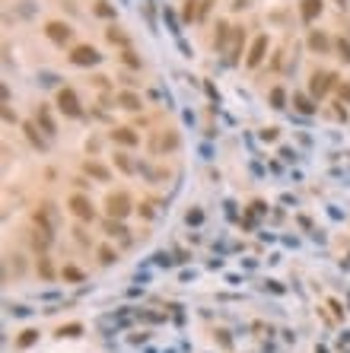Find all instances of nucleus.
Masks as SVG:
<instances>
[{"instance_id": "nucleus-10", "label": "nucleus", "mask_w": 350, "mask_h": 353, "mask_svg": "<svg viewBox=\"0 0 350 353\" xmlns=\"http://www.w3.org/2000/svg\"><path fill=\"white\" fill-rule=\"evenodd\" d=\"M309 48L319 51V54H328L331 51V38H328L325 32H312V35H309Z\"/></svg>"}, {"instance_id": "nucleus-36", "label": "nucleus", "mask_w": 350, "mask_h": 353, "mask_svg": "<svg viewBox=\"0 0 350 353\" xmlns=\"http://www.w3.org/2000/svg\"><path fill=\"white\" fill-rule=\"evenodd\" d=\"M261 137H264V140H277V127H267V131H261Z\"/></svg>"}, {"instance_id": "nucleus-11", "label": "nucleus", "mask_w": 350, "mask_h": 353, "mask_svg": "<svg viewBox=\"0 0 350 353\" xmlns=\"http://www.w3.org/2000/svg\"><path fill=\"white\" fill-rule=\"evenodd\" d=\"M112 140H115V144H121V147H134L140 137L131 131V127H115V131H112Z\"/></svg>"}, {"instance_id": "nucleus-39", "label": "nucleus", "mask_w": 350, "mask_h": 353, "mask_svg": "<svg viewBox=\"0 0 350 353\" xmlns=\"http://www.w3.org/2000/svg\"><path fill=\"white\" fill-rule=\"evenodd\" d=\"M140 213H144V216H153V204H140Z\"/></svg>"}, {"instance_id": "nucleus-19", "label": "nucleus", "mask_w": 350, "mask_h": 353, "mask_svg": "<svg viewBox=\"0 0 350 353\" xmlns=\"http://www.w3.org/2000/svg\"><path fill=\"white\" fill-rule=\"evenodd\" d=\"M48 242H51V233H48V229H42V226H35V233H32V245L45 252V248H48Z\"/></svg>"}, {"instance_id": "nucleus-8", "label": "nucleus", "mask_w": 350, "mask_h": 353, "mask_svg": "<svg viewBox=\"0 0 350 353\" xmlns=\"http://www.w3.org/2000/svg\"><path fill=\"white\" fill-rule=\"evenodd\" d=\"M45 32H48V38H51V42H58V45H67V42H70V35H73V29L67 23H48V26H45Z\"/></svg>"}, {"instance_id": "nucleus-9", "label": "nucleus", "mask_w": 350, "mask_h": 353, "mask_svg": "<svg viewBox=\"0 0 350 353\" xmlns=\"http://www.w3.org/2000/svg\"><path fill=\"white\" fill-rule=\"evenodd\" d=\"M264 51H267V35H258V38H255V45H252V51H248V58H245V64L248 67H258L261 60H264Z\"/></svg>"}, {"instance_id": "nucleus-37", "label": "nucleus", "mask_w": 350, "mask_h": 353, "mask_svg": "<svg viewBox=\"0 0 350 353\" xmlns=\"http://www.w3.org/2000/svg\"><path fill=\"white\" fill-rule=\"evenodd\" d=\"M92 86H99V89H105V86H109V77H92Z\"/></svg>"}, {"instance_id": "nucleus-21", "label": "nucleus", "mask_w": 350, "mask_h": 353, "mask_svg": "<svg viewBox=\"0 0 350 353\" xmlns=\"http://www.w3.org/2000/svg\"><path fill=\"white\" fill-rule=\"evenodd\" d=\"M115 166L121 169V172H127V175H131L134 169H137V166H134V159H131L127 153H115Z\"/></svg>"}, {"instance_id": "nucleus-16", "label": "nucleus", "mask_w": 350, "mask_h": 353, "mask_svg": "<svg viewBox=\"0 0 350 353\" xmlns=\"http://www.w3.org/2000/svg\"><path fill=\"white\" fill-rule=\"evenodd\" d=\"M319 13H321V0H302V19L306 23H312Z\"/></svg>"}, {"instance_id": "nucleus-1", "label": "nucleus", "mask_w": 350, "mask_h": 353, "mask_svg": "<svg viewBox=\"0 0 350 353\" xmlns=\"http://www.w3.org/2000/svg\"><path fill=\"white\" fill-rule=\"evenodd\" d=\"M32 220H35V226H42V229H48L51 235L58 233V226H60V216H58V207L51 201H42L35 210H32Z\"/></svg>"}, {"instance_id": "nucleus-33", "label": "nucleus", "mask_w": 350, "mask_h": 353, "mask_svg": "<svg viewBox=\"0 0 350 353\" xmlns=\"http://www.w3.org/2000/svg\"><path fill=\"white\" fill-rule=\"evenodd\" d=\"M73 233H77V242H80V245H92V239L83 233V229H73Z\"/></svg>"}, {"instance_id": "nucleus-32", "label": "nucleus", "mask_w": 350, "mask_h": 353, "mask_svg": "<svg viewBox=\"0 0 350 353\" xmlns=\"http://www.w3.org/2000/svg\"><path fill=\"white\" fill-rule=\"evenodd\" d=\"M80 331H83L80 324H67V328H60V331H58V334H60V337H77Z\"/></svg>"}, {"instance_id": "nucleus-22", "label": "nucleus", "mask_w": 350, "mask_h": 353, "mask_svg": "<svg viewBox=\"0 0 350 353\" xmlns=\"http://www.w3.org/2000/svg\"><path fill=\"white\" fill-rule=\"evenodd\" d=\"M198 13H201L198 0H185V6H181V19H185V23H191V19L198 16Z\"/></svg>"}, {"instance_id": "nucleus-34", "label": "nucleus", "mask_w": 350, "mask_h": 353, "mask_svg": "<svg viewBox=\"0 0 350 353\" xmlns=\"http://www.w3.org/2000/svg\"><path fill=\"white\" fill-rule=\"evenodd\" d=\"M338 51H341V58L350 64V45H347V42H338Z\"/></svg>"}, {"instance_id": "nucleus-23", "label": "nucleus", "mask_w": 350, "mask_h": 353, "mask_svg": "<svg viewBox=\"0 0 350 353\" xmlns=\"http://www.w3.org/2000/svg\"><path fill=\"white\" fill-rule=\"evenodd\" d=\"M6 264H13V274H26V261H23V255L19 252H13V255H6Z\"/></svg>"}, {"instance_id": "nucleus-18", "label": "nucleus", "mask_w": 350, "mask_h": 353, "mask_svg": "<svg viewBox=\"0 0 350 353\" xmlns=\"http://www.w3.org/2000/svg\"><path fill=\"white\" fill-rule=\"evenodd\" d=\"M242 38H245V32L242 29H233V45H230V64L239 60V51H242Z\"/></svg>"}, {"instance_id": "nucleus-25", "label": "nucleus", "mask_w": 350, "mask_h": 353, "mask_svg": "<svg viewBox=\"0 0 350 353\" xmlns=\"http://www.w3.org/2000/svg\"><path fill=\"white\" fill-rule=\"evenodd\" d=\"M121 60H124L127 67H134V70H140V64H144V60H140V54H134L131 48H124V54H121Z\"/></svg>"}, {"instance_id": "nucleus-29", "label": "nucleus", "mask_w": 350, "mask_h": 353, "mask_svg": "<svg viewBox=\"0 0 350 353\" xmlns=\"http://www.w3.org/2000/svg\"><path fill=\"white\" fill-rule=\"evenodd\" d=\"M35 337H38V331H32V328H29V331H23V334H19V341H16V344H19V347H32V344H35Z\"/></svg>"}, {"instance_id": "nucleus-17", "label": "nucleus", "mask_w": 350, "mask_h": 353, "mask_svg": "<svg viewBox=\"0 0 350 353\" xmlns=\"http://www.w3.org/2000/svg\"><path fill=\"white\" fill-rule=\"evenodd\" d=\"M230 35H233V29L223 23V19H220V23H217V32H213V45H217V48H226V38H230Z\"/></svg>"}, {"instance_id": "nucleus-7", "label": "nucleus", "mask_w": 350, "mask_h": 353, "mask_svg": "<svg viewBox=\"0 0 350 353\" xmlns=\"http://www.w3.org/2000/svg\"><path fill=\"white\" fill-rule=\"evenodd\" d=\"M175 147H178V134H175V131H163V134L153 137L150 150L153 153H166V150H175Z\"/></svg>"}, {"instance_id": "nucleus-28", "label": "nucleus", "mask_w": 350, "mask_h": 353, "mask_svg": "<svg viewBox=\"0 0 350 353\" xmlns=\"http://www.w3.org/2000/svg\"><path fill=\"white\" fill-rule=\"evenodd\" d=\"M38 274H42L45 277V280H51V277H55V267H51V261H48V258H38Z\"/></svg>"}, {"instance_id": "nucleus-15", "label": "nucleus", "mask_w": 350, "mask_h": 353, "mask_svg": "<svg viewBox=\"0 0 350 353\" xmlns=\"http://www.w3.org/2000/svg\"><path fill=\"white\" fill-rule=\"evenodd\" d=\"M105 38H109L112 45H121V48H127V45H131V38H127L118 26H109V29H105Z\"/></svg>"}, {"instance_id": "nucleus-38", "label": "nucleus", "mask_w": 350, "mask_h": 353, "mask_svg": "<svg viewBox=\"0 0 350 353\" xmlns=\"http://www.w3.org/2000/svg\"><path fill=\"white\" fill-rule=\"evenodd\" d=\"M338 92H341V99H344V102H350V83H344Z\"/></svg>"}, {"instance_id": "nucleus-2", "label": "nucleus", "mask_w": 350, "mask_h": 353, "mask_svg": "<svg viewBox=\"0 0 350 353\" xmlns=\"http://www.w3.org/2000/svg\"><path fill=\"white\" fill-rule=\"evenodd\" d=\"M105 213H109L112 220H124V216L131 213V201H127V194H121V191L109 194V198H105Z\"/></svg>"}, {"instance_id": "nucleus-31", "label": "nucleus", "mask_w": 350, "mask_h": 353, "mask_svg": "<svg viewBox=\"0 0 350 353\" xmlns=\"http://www.w3.org/2000/svg\"><path fill=\"white\" fill-rule=\"evenodd\" d=\"M271 102H274V108H284L287 92H284V89H274V92H271Z\"/></svg>"}, {"instance_id": "nucleus-27", "label": "nucleus", "mask_w": 350, "mask_h": 353, "mask_svg": "<svg viewBox=\"0 0 350 353\" xmlns=\"http://www.w3.org/2000/svg\"><path fill=\"white\" fill-rule=\"evenodd\" d=\"M99 261H102V264H115L118 261V252H115V248H109V245H102V248H99Z\"/></svg>"}, {"instance_id": "nucleus-12", "label": "nucleus", "mask_w": 350, "mask_h": 353, "mask_svg": "<svg viewBox=\"0 0 350 353\" xmlns=\"http://www.w3.org/2000/svg\"><path fill=\"white\" fill-rule=\"evenodd\" d=\"M83 172L92 175V178H99V181H109V169H105L102 162H96V159H86L83 162Z\"/></svg>"}, {"instance_id": "nucleus-20", "label": "nucleus", "mask_w": 350, "mask_h": 353, "mask_svg": "<svg viewBox=\"0 0 350 353\" xmlns=\"http://www.w3.org/2000/svg\"><path fill=\"white\" fill-rule=\"evenodd\" d=\"M105 235H118V239H127V229L121 226V220H105Z\"/></svg>"}, {"instance_id": "nucleus-14", "label": "nucleus", "mask_w": 350, "mask_h": 353, "mask_svg": "<svg viewBox=\"0 0 350 353\" xmlns=\"http://www.w3.org/2000/svg\"><path fill=\"white\" fill-rule=\"evenodd\" d=\"M23 131H26V137L32 140V144L38 147V150H48V140L42 137V134H38V127H35V121H26L23 124Z\"/></svg>"}, {"instance_id": "nucleus-24", "label": "nucleus", "mask_w": 350, "mask_h": 353, "mask_svg": "<svg viewBox=\"0 0 350 353\" xmlns=\"http://www.w3.org/2000/svg\"><path fill=\"white\" fill-rule=\"evenodd\" d=\"M293 105L299 108L302 115H312V112H315V105H312V102H309L306 96H302V92H296V96H293Z\"/></svg>"}, {"instance_id": "nucleus-35", "label": "nucleus", "mask_w": 350, "mask_h": 353, "mask_svg": "<svg viewBox=\"0 0 350 353\" xmlns=\"http://www.w3.org/2000/svg\"><path fill=\"white\" fill-rule=\"evenodd\" d=\"M64 277H67V280H80V277H83V274H80L77 267H64Z\"/></svg>"}, {"instance_id": "nucleus-4", "label": "nucleus", "mask_w": 350, "mask_h": 353, "mask_svg": "<svg viewBox=\"0 0 350 353\" xmlns=\"http://www.w3.org/2000/svg\"><path fill=\"white\" fill-rule=\"evenodd\" d=\"M70 210H73V216H77V220H83V223H92V216H96L92 201L86 198V194H73V198H70Z\"/></svg>"}, {"instance_id": "nucleus-5", "label": "nucleus", "mask_w": 350, "mask_h": 353, "mask_svg": "<svg viewBox=\"0 0 350 353\" xmlns=\"http://www.w3.org/2000/svg\"><path fill=\"white\" fill-rule=\"evenodd\" d=\"M70 64H77V67H92V64H99V51L92 48V45H77V48L70 51Z\"/></svg>"}, {"instance_id": "nucleus-30", "label": "nucleus", "mask_w": 350, "mask_h": 353, "mask_svg": "<svg viewBox=\"0 0 350 353\" xmlns=\"http://www.w3.org/2000/svg\"><path fill=\"white\" fill-rule=\"evenodd\" d=\"M96 13H99V16H105V19H112V16H115V10H112V6L105 3V0H99V3H96Z\"/></svg>"}, {"instance_id": "nucleus-6", "label": "nucleus", "mask_w": 350, "mask_h": 353, "mask_svg": "<svg viewBox=\"0 0 350 353\" xmlns=\"http://www.w3.org/2000/svg\"><path fill=\"white\" fill-rule=\"evenodd\" d=\"M338 83V77H334V73H325V70H315L312 73V83H309V89H312V96H325L328 89H331V86Z\"/></svg>"}, {"instance_id": "nucleus-3", "label": "nucleus", "mask_w": 350, "mask_h": 353, "mask_svg": "<svg viewBox=\"0 0 350 353\" xmlns=\"http://www.w3.org/2000/svg\"><path fill=\"white\" fill-rule=\"evenodd\" d=\"M58 108L67 115V118H80V115H83V108H80L77 92H73V89H67V86L58 92Z\"/></svg>"}, {"instance_id": "nucleus-13", "label": "nucleus", "mask_w": 350, "mask_h": 353, "mask_svg": "<svg viewBox=\"0 0 350 353\" xmlns=\"http://www.w3.org/2000/svg\"><path fill=\"white\" fill-rule=\"evenodd\" d=\"M118 102H121V108H127V112H137V108L144 105V99H140L137 92H131V89L118 92Z\"/></svg>"}, {"instance_id": "nucleus-26", "label": "nucleus", "mask_w": 350, "mask_h": 353, "mask_svg": "<svg viewBox=\"0 0 350 353\" xmlns=\"http://www.w3.org/2000/svg\"><path fill=\"white\" fill-rule=\"evenodd\" d=\"M35 121H42V127H45V131H48V134H55V121H51V115L45 112V108H38V112H35Z\"/></svg>"}]
</instances>
